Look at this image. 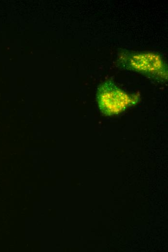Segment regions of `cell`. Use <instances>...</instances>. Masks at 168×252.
I'll list each match as a JSON object with an SVG mask.
<instances>
[{"label": "cell", "instance_id": "2", "mask_svg": "<svg viewBox=\"0 0 168 252\" xmlns=\"http://www.w3.org/2000/svg\"><path fill=\"white\" fill-rule=\"evenodd\" d=\"M97 101L100 111L105 115L117 114L134 103L137 99L119 88L111 81L100 84L97 92Z\"/></svg>", "mask_w": 168, "mask_h": 252}, {"label": "cell", "instance_id": "1", "mask_svg": "<svg viewBox=\"0 0 168 252\" xmlns=\"http://www.w3.org/2000/svg\"><path fill=\"white\" fill-rule=\"evenodd\" d=\"M117 62L124 69L158 80L168 79L167 63L157 53L123 50L118 53Z\"/></svg>", "mask_w": 168, "mask_h": 252}]
</instances>
